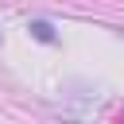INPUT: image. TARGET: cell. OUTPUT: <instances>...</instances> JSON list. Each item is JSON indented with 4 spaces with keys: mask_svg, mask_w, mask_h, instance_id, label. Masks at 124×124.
<instances>
[{
    "mask_svg": "<svg viewBox=\"0 0 124 124\" xmlns=\"http://www.w3.org/2000/svg\"><path fill=\"white\" fill-rule=\"evenodd\" d=\"M31 31H35V39H43V43H54V31H50V23H31Z\"/></svg>",
    "mask_w": 124,
    "mask_h": 124,
    "instance_id": "6da1fadb",
    "label": "cell"
}]
</instances>
